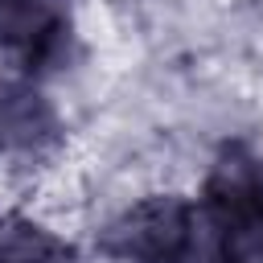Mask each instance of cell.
<instances>
[{
  "label": "cell",
  "instance_id": "6da1fadb",
  "mask_svg": "<svg viewBox=\"0 0 263 263\" xmlns=\"http://www.w3.org/2000/svg\"><path fill=\"white\" fill-rule=\"evenodd\" d=\"M197 210L222 263H263V168L242 148L218 156Z\"/></svg>",
  "mask_w": 263,
  "mask_h": 263
},
{
  "label": "cell",
  "instance_id": "7a4b0ae2",
  "mask_svg": "<svg viewBox=\"0 0 263 263\" xmlns=\"http://www.w3.org/2000/svg\"><path fill=\"white\" fill-rule=\"evenodd\" d=\"M197 238H201V210H193L177 193H156L123 210L107 226L103 251L123 263H181Z\"/></svg>",
  "mask_w": 263,
  "mask_h": 263
},
{
  "label": "cell",
  "instance_id": "3957f363",
  "mask_svg": "<svg viewBox=\"0 0 263 263\" xmlns=\"http://www.w3.org/2000/svg\"><path fill=\"white\" fill-rule=\"evenodd\" d=\"M70 33L66 0H0V49L16 53L25 66L49 62Z\"/></svg>",
  "mask_w": 263,
  "mask_h": 263
},
{
  "label": "cell",
  "instance_id": "277c9868",
  "mask_svg": "<svg viewBox=\"0 0 263 263\" xmlns=\"http://www.w3.org/2000/svg\"><path fill=\"white\" fill-rule=\"evenodd\" d=\"M53 132H58V119L33 86H4V95H0V140H12L21 148H41L45 140H53Z\"/></svg>",
  "mask_w": 263,
  "mask_h": 263
},
{
  "label": "cell",
  "instance_id": "5b68a950",
  "mask_svg": "<svg viewBox=\"0 0 263 263\" xmlns=\"http://www.w3.org/2000/svg\"><path fill=\"white\" fill-rule=\"evenodd\" d=\"M0 263H74V255L37 226H0Z\"/></svg>",
  "mask_w": 263,
  "mask_h": 263
}]
</instances>
